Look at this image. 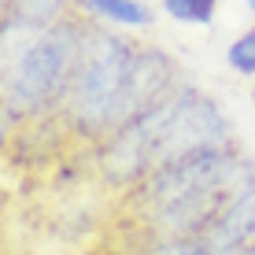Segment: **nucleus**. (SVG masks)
Segmentation results:
<instances>
[{
	"label": "nucleus",
	"mask_w": 255,
	"mask_h": 255,
	"mask_svg": "<svg viewBox=\"0 0 255 255\" xmlns=\"http://www.w3.org/2000/svg\"><path fill=\"white\" fill-rule=\"evenodd\" d=\"M137 48V41L122 37L119 30L89 22L78 67L70 74L63 100H59V111L52 115L67 137L100 144L122 126V104H126Z\"/></svg>",
	"instance_id": "obj_2"
},
{
	"label": "nucleus",
	"mask_w": 255,
	"mask_h": 255,
	"mask_svg": "<svg viewBox=\"0 0 255 255\" xmlns=\"http://www.w3.org/2000/svg\"><path fill=\"white\" fill-rule=\"evenodd\" d=\"M226 67L241 78H255V26L241 30L226 48Z\"/></svg>",
	"instance_id": "obj_9"
},
{
	"label": "nucleus",
	"mask_w": 255,
	"mask_h": 255,
	"mask_svg": "<svg viewBox=\"0 0 255 255\" xmlns=\"http://www.w3.org/2000/svg\"><path fill=\"white\" fill-rule=\"evenodd\" d=\"M207 237V244L215 248V255H226V252H237L244 244L255 241V181L244 185L237 196L211 218L207 230H200Z\"/></svg>",
	"instance_id": "obj_5"
},
{
	"label": "nucleus",
	"mask_w": 255,
	"mask_h": 255,
	"mask_svg": "<svg viewBox=\"0 0 255 255\" xmlns=\"http://www.w3.org/2000/svg\"><path fill=\"white\" fill-rule=\"evenodd\" d=\"M159 7L181 26H211L218 15V0H159Z\"/></svg>",
	"instance_id": "obj_8"
},
{
	"label": "nucleus",
	"mask_w": 255,
	"mask_h": 255,
	"mask_svg": "<svg viewBox=\"0 0 255 255\" xmlns=\"http://www.w3.org/2000/svg\"><path fill=\"white\" fill-rule=\"evenodd\" d=\"M230 140L233 126L222 108L196 85H178L170 96L155 100L111 137L93 144V163L108 185L129 192L159 166Z\"/></svg>",
	"instance_id": "obj_1"
},
{
	"label": "nucleus",
	"mask_w": 255,
	"mask_h": 255,
	"mask_svg": "<svg viewBox=\"0 0 255 255\" xmlns=\"http://www.w3.org/2000/svg\"><path fill=\"white\" fill-rule=\"evenodd\" d=\"M255 181V159L241 152V144L218 148H204V152H192L185 159H174L159 166L155 174H148L140 185H133L126 192V207L133 215H152L174 200H189V196H211V192H241L244 185Z\"/></svg>",
	"instance_id": "obj_4"
},
{
	"label": "nucleus",
	"mask_w": 255,
	"mask_h": 255,
	"mask_svg": "<svg viewBox=\"0 0 255 255\" xmlns=\"http://www.w3.org/2000/svg\"><path fill=\"white\" fill-rule=\"evenodd\" d=\"M244 7H248V15H252V26H255V0H241Z\"/></svg>",
	"instance_id": "obj_11"
},
{
	"label": "nucleus",
	"mask_w": 255,
	"mask_h": 255,
	"mask_svg": "<svg viewBox=\"0 0 255 255\" xmlns=\"http://www.w3.org/2000/svg\"><path fill=\"white\" fill-rule=\"evenodd\" d=\"M89 19H67L30 37L4 41V133L19 122L52 119L82 56Z\"/></svg>",
	"instance_id": "obj_3"
},
{
	"label": "nucleus",
	"mask_w": 255,
	"mask_h": 255,
	"mask_svg": "<svg viewBox=\"0 0 255 255\" xmlns=\"http://www.w3.org/2000/svg\"><path fill=\"white\" fill-rule=\"evenodd\" d=\"M0 4H4V41H15L63 22L74 0H0Z\"/></svg>",
	"instance_id": "obj_6"
},
{
	"label": "nucleus",
	"mask_w": 255,
	"mask_h": 255,
	"mask_svg": "<svg viewBox=\"0 0 255 255\" xmlns=\"http://www.w3.org/2000/svg\"><path fill=\"white\" fill-rule=\"evenodd\" d=\"M226 255H255V241L244 244V248H237V252H226Z\"/></svg>",
	"instance_id": "obj_10"
},
{
	"label": "nucleus",
	"mask_w": 255,
	"mask_h": 255,
	"mask_svg": "<svg viewBox=\"0 0 255 255\" xmlns=\"http://www.w3.org/2000/svg\"><path fill=\"white\" fill-rule=\"evenodd\" d=\"M74 11L108 30H148L155 22V11L144 0H74Z\"/></svg>",
	"instance_id": "obj_7"
}]
</instances>
